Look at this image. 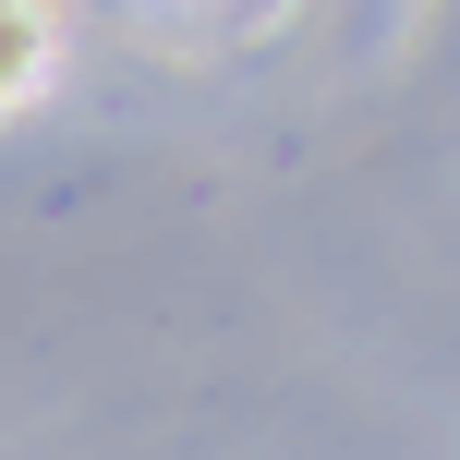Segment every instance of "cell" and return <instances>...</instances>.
<instances>
[{
  "mask_svg": "<svg viewBox=\"0 0 460 460\" xmlns=\"http://www.w3.org/2000/svg\"><path fill=\"white\" fill-rule=\"evenodd\" d=\"M49 73H61V24H49V0H0V121H13Z\"/></svg>",
  "mask_w": 460,
  "mask_h": 460,
  "instance_id": "cell-1",
  "label": "cell"
}]
</instances>
